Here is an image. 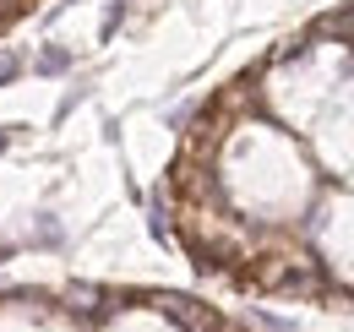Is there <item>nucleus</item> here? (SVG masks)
Wrapping results in <instances>:
<instances>
[{
	"instance_id": "20e7f679",
	"label": "nucleus",
	"mask_w": 354,
	"mask_h": 332,
	"mask_svg": "<svg viewBox=\"0 0 354 332\" xmlns=\"http://www.w3.org/2000/svg\"><path fill=\"white\" fill-rule=\"evenodd\" d=\"M6 147H11V131H6V125H0V153H6Z\"/></svg>"
},
{
	"instance_id": "7ed1b4c3",
	"label": "nucleus",
	"mask_w": 354,
	"mask_h": 332,
	"mask_svg": "<svg viewBox=\"0 0 354 332\" xmlns=\"http://www.w3.org/2000/svg\"><path fill=\"white\" fill-rule=\"evenodd\" d=\"M126 6H131V0H109V17H104V39H109V33L126 22Z\"/></svg>"
},
{
	"instance_id": "f03ea898",
	"label": "nucleus",
	"mask_w": 354,
	"mask_h": 332,
	"mask_svg": "<svg viewBox=\"0 0 354 332\" xmlns=\"http://www.w3.org/2000/svg\"><path fill=\"white\" fill-rule=\"evenodd\" d=\"M11 77H22V55H17V49H6V55H0V87L11 82Z\"/></svg>"
},
{
	"instance_id": "f257e3e1",
	"label": "nucleus",
	"mask_w": 354,
	"mask_h": 332,
	"mask_svg": "<svg viewBox=\"0 0 354 332\" xmlns=\"http://www.w3.org/2000/svg\"><path fill=\"white\" fill-rule=\"evenodd\" d=\"M33 66H39V71H44V77H60V71H66V66H71V55H66V49H44V55H39V60H33Z\"/></svg>"
}]
</instances>
